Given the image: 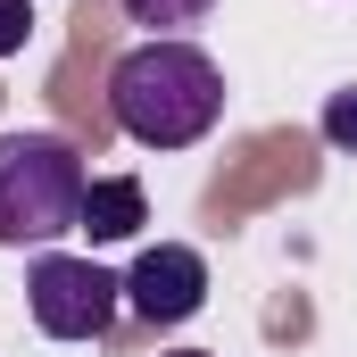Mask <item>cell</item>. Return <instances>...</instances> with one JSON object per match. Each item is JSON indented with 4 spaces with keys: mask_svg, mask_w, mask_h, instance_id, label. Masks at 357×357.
I'll return each instance as SVG.
<instances>
[{
    "mask_svg": "<svg viewBox=\"0 0 357 357\" xmlns=\"http://www.w3.org/2000/svg\"><path fill=\"white\" fill-rule=\"evenodd\" d=\"M108 116L142 150H191L225 116V67L199 42H142L108 67Z\"/></svg>",
    "mask_w": 357,
    "mask_h": 357,
    "instance_id": "6da1fadb",
    "label": "cell"
},
{
    "mask_svg": "<svg viewBox=\"0 0 357 357\" xmlns=\"http://www.w3.org/2000/svg\"><path fill=\"white\" fill-rule=\"evenodd\" d=\"M84 150L67 133H0V250H50L84 225Z\"/></svg>",
    "mask_w": 357,
    "mask_h": 357,
    "instance_id": "7a4b0ae2",
    "label": "cell"
},
{
    "mask_svg": "<svg viewBox=\"0 0 357 357\" xmlns=\"http://www.w3.org/2000/svg\"><path fill=\"white\" fill-rule=\"evenodd\" d=\"M25 307L50 341H100L125 307V274L91 266V258H67V250H42L33 274H25Z\"/></svg>",
    "mask_w": 357,
    "mask_h": 357,
    "instance_id": "3957f363",
    "label": "cell"
},
{
    "mask_svg": "<svg viewBox=\"0 0 357 357\" xmlns=\"http://www.w3.org/2000/svg\"><path fill=\"white\" fill-rule=\"evenodd\" d=\"M33 33V0H0V59H17Z\"/></svg>",
    "mask_w": 357,
    "mask_h": 357,
    "instance_id": "ba28073f",
    "label": "cell"
},
{
    "mask_svg": "<svg viewBox=\"0 0 357 357\" xmlns=\"http://www.w3.org/2000/svg\"><path fill=\"white\" fill-rule=\"evenodd\" d=\"M142 225H150V191H142V183L133 175H91L75 233H91V241H133Z\"/></svg>",
    "mask_w": 357,
    "mask_h": 357,
    "instance_id": "5b68a950",
    "label": "cell"
},
{
    "mask_svg": "<svg viewBox=\"0 0 357 357\" xmlns=\"http://www.w3.org/2000/svg\"><path fill=\"white\" fill-rule=\"evenodd\" d=\"M167 357H208V349H167Z\"/></svg>",
    "mask_w": 357,
    "mask_h": 357,
    "instance_id": "9c48e42d",
    "label": "cell"
},
{
    "mask_svg": "<svg viewBox=\"0 0 357 357\" xmlns=\"http://www.w3.org/2000/svg\"><path fill=\"white\" fill-rule=\"evenodd\" d=\"M316 125H324V142H333V150H341V158H357V84H349V91H333V100H324V116H316Z\"/></svg>",
    "mask_w": 357,
    "mask_h": 357,
    "instance_id": "52a82bcc",
    "label": "cell"
},
{
    "mask_svg": "<svg viewBox=\"0 0 357 357\" xmlns=\"http://www.w3.org/2000/svg\"><path fill=\"white\" fill-rule=\"evenodd\" d=\"M116 8H125L133 25H150V42H183L216 0H116Z\"/></svg>",
    "mask_w": 357,
    "mask_h": 357,
    "instance_id": "8992f818",
    "label": "cell"
},
{
    "mask_svg": "<svg viewBox=\"0 0 357 357\" xmlns=\"http://www.w3.org/2000/svg\"><path fill=\"white\" fill-rule=\"evenodd\" d=\"M125 307H133L142 324H191V316L208 307V258L183 250V241L142 250L133 274H125Z\"/></svg>",
    "mask_w": 357,
    "mask_h": 357,
    "instance_id": "277c9868",
    "label": "cell"
}]
</instances>
